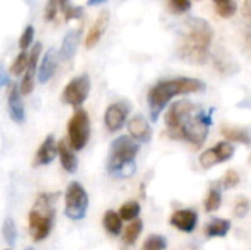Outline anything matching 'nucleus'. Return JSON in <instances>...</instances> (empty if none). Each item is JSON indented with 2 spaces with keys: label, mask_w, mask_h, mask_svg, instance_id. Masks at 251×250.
Instances as JSON below:
<instances>
[{
  "label": "nucleus",
  "mask_w": 251,
  "mask_h": 250,
  "mask_svg": "<svg viewBox=\"0 0 251 250\" xmlns=\"http://www.w3.org/2000/svg\"><path fill=\"white\" fill-rule=\"evenodd\" d=\"M140 214V205L135 200H129L124 203L119 209V215L125 221H134Z\"/></svg>",
  "instance_id": "nucleus-24"
},
{
  "label": "nucleus",
  "mask_w": 251,
  "mask_h": 250,
  "mask_svg": "<svg viewBox=\"0 0 251 250\" xmlns=\"http://www.w3.org/2000/svg\"><path fill=\"white\" fill-rule=\"evenodd\" d=\"M169 6L175 13H184L191 7L190 0H169Z\"/></svg>",
  "instance_id": "nucleus-32"
},
{
  "label": "nucleus",
  "mask_w": 251,
  "mask_h": 250,
  "mask_svg": "<svg viewBox=\"0 0 251 250\" xmlns=\"http://www.w3.org/2000/svg\"><path fill=\"white\" fill-rule=\"evenodd\" d=\"M169 222L184 233H191L197 225V214L193 209H179L172 214Z\"/></svg>",
  "instance_id": "nucleus-12"
},
{
  "label": "nucleus",
  "mask_w": 251,
  "mask_h": 250,
  "mask_svg": "<svg viewBox=\"0 0 251 250\" xmlns=\"http://www.w3.org/2000/svg\"><path fill=\"white\" fill-rule=\"evenodd\" d=\"M68 139L74 150H81L90 140V118L84 109H76L68 122Z\"/></svg>",
  "instance_id": "nucleus-7"
},
{
  "label": "nucleus",
  "mask_w": 251,
  "mask_h": 250,
  "mask_svg": "<svg viewBox=\"0 0 251 250\" xmlns=\"http://www.w3.org/2000/svg\"><path fill=\"white\" fill-rule=\"evenodd\" d=\"M249 162H250V165H251V156H250V159H249Z\"/></svg>",
  "instance_id": "nucleus-39"
},
{
  "label": "nucleus",
  "mask_w": 251,
  "mask_h": 250,
  "mask_svg": "<svg viewBox=\"0 0 251 250\" xmlns=\"http://www.w3.org/2000/svg\"><path fill=\"white\" fill-rule=\"evenodd\" d=\"M140 144L128 136L118 137L109 150L107 156V172L119 178H128L135 172V155L138 153Z\"/></svg>",
  "instance_id": "nucleus-4"
},
{
  "label": "nucleus",
  "mask_w": 251,
  "mask_h": 250,
  "mask_svg": "<svg viewBox=\"0 0 251 250\" xmlns=\"http://www.w3.org/2000/svg\"><path fill=\"white\" fill-rule=\"evenodd\" d=\"M90 88H91L90 77L87 74L78 75L66 84L62 93V102L74 108H79L87 100L90 94Z\"/></svg>",
  "instance_id": "nucleus-8"
},
{
  "label": "nucleus",
  "mask_w": 251,
  "mask_h": 250,
  "mask_svg": "<svg viewBox=\"0 0 251 250\" xmlns=\"http://www.w3.org/2000/svg\"><path fill=\"white\" fill-rule=\"evenodd\" d=\"M243 15L251 24V0H244V3H243Z\"/></svg>",
  "instance_id": "nucleus-35"
},
{
  "label": "nucleus",
  "mask_w": 251,
  "mask_h": 250,
  "mask_svg": "<svg viewBox=\"0 0 251 250\" xmlns=\"http://www.w3.org/2000/svg\"><path fill=\"white\" fill-rule=\"evenodd\" d=\"M32 38H34V27L28 25L24 29V32L21 34V38H19V47L22 49V52H25V49H28V46L32 43Z\"/></svg>",
  "instance_id": "nucleus-30"
},
{
  "label": "nucleus",
  "mask_w": 251,
  "mask_h": 250,
  "mask_svg": "<svg viewBox=\"0 0 251 250\" xmlns=\"http://www.w3.org/2000/svg\"><path fill=\"white\" fill-rule=\"evenodd\" d=\"M221 134L232 143H241V144H250L251 136L246 128L234 127V125H222Z\"/></svg>",
  "instance_id": "nucleus-19"
},
{
  "label": "nucleus",
  "mask_w": 251,
  "mask_h": 250,
  "mask_svg": "<svg viewBox=\"0 0 251 250\" xmlns=\"http://www.w3.org/2000/svg\"><path fill=\"white\" fill-rule=\"evenodd\" d=\"M238 183H240V174L237 171H234V169H229L222 177V180L218 183V186L221 189H224V190H228V189H232V187L238 186Z\"/></svg>",
  "instance_id": "nucleus-29"
},
{
  "label": "nucleus",
  "mask_w": 251,
  "mask_h": 250,
  "mask_svg": "<svg viewBox=\"0 0 251 250\" xmlns=\"http://www.w3.org/2000/svg\"><path fill=\"white\" fill-rule=\"evenodd\" d=\"M21 90L18 88L16 84H12L10 85V90H9V112H10V116L12 119L16 122V124H22L25 121V108H24V102L21 99Z\"/></svg>",
  "instance_id": "nucleus-15"
},
{
  "label": "nucleus",
  "mask_w": 251,
  "mask_h": 250,
  "mask_svg": "<svg viewBox=\"0 0 251 250\" xmlns=\"http://www.w3.org/2000/svg\"><path fill=\"white\" fill-rule=\"evenodd\" d=\"M63 15H65V19H66V21L78 19V18H81V16H82V7L69 4V6L63 10Z\"/></svg>",
  "instance_id": "nucleus-33"
},
{
  "label": "nucleus",
  "mask_w": 251,
  "mask_h": 250,
  "mask_svg": "<svg viewBox=\"0 0 251 250\" xmlns=\"http://www.w3.org/2000/svg\"><path fill=\"white\" fill-rule=\"evenodd\" d=\"M232 155H234V146L229 141H221L215 147L203 152L200 155L199 162L203 169H210L218 164L226 162L228 159L232 158Z\"/></svg>",
  "instance_id": "nucleus-9"
},
{
  "label": "nucleus",
  "mask_w": 251,
  "mask_h": 250,
  "mask_svg": "<svg viewBox=\"0 0 251 250\" xmlns=\"http://www.w3.org/2000/svg\"><path fill=\"white\" fill-rule=\"evenodd\" d=\"M88 209V194L85 189L76 183L72 181L68 184L65 192V214L68 218L74 221H79L85 217Z\"/></svg>",
  "instance_id": "nucleus-6"
},
{
  "label": "nucleus",
  "mask_w": 251,
  "mask_h": 250,
  "mask_svg": "<svg viewBox=\"0 0 251 250\" xmlns=\"http://www.w3.org/2000/svg\"><path fill=\"white\" fill-rule=\"evenodd\" d=\"M107 24H109V12L101 10L100 15L97 16V19L94 21L93 27L90 28L87 37H85V47L87 49H93L100 41V38L103 37V34L107 28Z\"/></svg>",
  "instance_id": "nucleus-14"
},
{
  "label": "nucleus",
  "mask_w": 251,
  "mask_h": 250,
  "mask_svg": "<svg viewBox=\"0 0 251 250\" xmlns=\"http://www.w3.org/2000/svg\"><path fill=\"white\" fill-rule=\"evenodd\" d=\"M166 239L163 236H159V234H154V236H150L147 237V240L143 243V248L141 250H165L166 249Z\"/></svg>",
  "instance_id": "nucleus-27"
},
{
  "label": "nucleus",
  "mask_w": 251,
  "mask_h": 250,
  "mask_svg": "<svg viewBox=\"0 0 251 250\" xmlns=\"http://www.w3.org/2000/svg\"><path fill=\"white\" fill-rule=\"evenodd\" d=\"M206 84L197 78L179 77L172 80H165L157 83L154 87L150 88L147 94V102L150 108V118L151 121H157L166 105L179 94H190V93H200L204 91Z\"/></svg>",
  "instance_id": "nucleus-3"
},
{
  "label": "nucleus",
  "mask_w": 251,
  "mask_h": 250,
  "mask_svg": "<svg viewBox=\"0 0 251 250\" xmlns=\"http://www.w3.org/2000/svg\"><path fill=\"white\" fill-rule=\"evenodd\" d=\"M247 211H249V200L244 199V197H240L238 202L235 203V209H234L235 215L240 217V218H243L247 214Z\"/></svg>",
  "instance_id": "nucleus-34"
},
{
  "label": "nucleus",
  "mask_w": 251,
  "mask_h": 250,
  "mask_svg": "<svg viewBox=\"0 0 251 250\" xmlns=\"http://www.w3.org/2000/svg\"><path fill=\"white\" fill-rule=\"evenodd\" d=\"M1 233H3L4 242H6L10 248H13V246H15V243H16L18 231H16V227H15V222H13V220H12V218H9V217H7V218L4 220Z\"/></svg>",
  "instance_id": "nucleus-25"
},
{
  "label": "nucleus",
  "mask_w": 251,
  "mask_h": 250,
  "mask_svg": "<svg viewBox=\"0 0 251 250\" xmlns=\"http://www.w3.org/2000/svg\"><path fill=\"white\" fill-rule=\"evenodd\" d=\"M57 194L41 193L28 217V230L34 242L44 240L53 227L54 221V199Z\"/></svg>",
  "instance_id": "nucleus-5"
},
{
  "label": "nucleus",
  "mask_w": 251,
  "mask_h": 250,
  "mask_svg": "<svg viewBox=\"0 0 251 250\" xmlns=\"http://www.w3.org/2000/svg\"><path fill=\"white\" fill-rule=\"evenodd\" d=\"M57 155H59V159H60V164L63 167L65 171L74 174L78 168V159L76 156L74 155V152L71 150V147L68 146L66 141H59L57 144Z\"/></svg>",
  "instance_id": "nucleus-18"
},
{
  "label": "nucleus",
  "mask_w": 251,
  "mask_h": 250,
  "mask_svg": "<svg viewBox=\"0 0 251 250\" xmlns=\"http://www.w3.org/2000/svg\"><path fill=\"white\" fill-rule=\"evenodd\" d=\"M166 131L171 139L201 146L212 125V111H203L190 100L174 103L165 115Z\"/></svg>",
  "instance_id": "nucleus-1"
},
{
  "label": "nucleus",
  "mask_w": 251,
  "mask_h": 250,
  "mask_svg": "<svg viewBox=\"0 0 251 250\" xmlns=\"http://www.w3.org/2000/svg\"><path fill=\"white\" fill-rule=\"evenodd\" d=\"M131 111V105L126 102H118V103H112L106 113H104V122L109 131H118L124 127L125 119L128 116Z\"/></svg>",
  "instance_id": "nucleus-10"
},
{
  "label": "nucleus",
  "mask_w": 251,
  "mask_h": 250,
  "mask_svg": "<svg viewBox=\"0 0 251 250\" xmlns=\"http://www.w3.org/2000/svg\"><path fill=\"white\" fill-rule=\"evenodd\" d=\"M106 0H87V4L88 6H97V4H101L104 3Z\"/></svg>",
  "instance_id": "nucleus-37"
},
{
  "label": "nucleus",
  "mask_w": 251,
  "mask_h": 250,
  "mask_svg": "<svg viewBox=\"0 0 251 250\" xmlns=\"http://www.w3.org/2000/svg\"><path fill=\"white\" fill-rule=\"evenodd\" d=\"M4 250H12V249H4Z\"/></svg>",
  "instance_id": "nucleus-41"
},
{
  "label": "nucleus",
  "mask_w": 251,
  "mask_h": 250,
  "mask_svg": "<svg viewBox=\"0 0 251 250\" xmlns=\"http://www.w3.org/2000/svg\"><path fill=\"white\" fill-rule=\"evenodd\" d=\"M7 84V77L4 72H1V85H6Z\"/></svg>",
  "instance_id": "nucleus-38"
},
{
  "label": "nucleus",
  "mask_w": 251,
  "mask_h": 250,
  "mask_svg": "<svg viewBox=\"0 0 251 250\" xmlns=\"http://www.w3.org/2000/svg\"><path fill=\"white\" fill-rule=\"evenodd\" d=\"M143 231V221L141 220H134L131 221V224L125 228L124 233V242L126 245H134L138 239V236Z\"/></svg>",
  "instance_id": "nucleus-22"
},
{
  "label": "nucleus",
  "mask_w": 251,
  "mask_h": 250,
  "mask_svg": "<svg viewBox=\"0 0 251 250\" xmlns=\"http://www.w3.org/2000/svg\"><path fill=\"white\" fill-rule=\"evenodd\" d=\"M28 60H29V55H26L25 52H21V53L16 56L15 62L12 63L10 72H12L13 75H21L24 71L28 69Z\"/></svg>",
  "instance_id": "nucleus-28"
},
{
  "label": "nucleus",
  "mask_w": 251,
  "mask_h": 250,
  "mask_svg": "<svg viewBox=\"0 0 251 250\" xmlns=\"http://www.w3.org/2000/svg\"><path fill=\"white\" fill-rule=\"evenodd\" d=\"M25 250H34V249H31V248H28V249H25Z\"/></svg>",
  "instance_id": "nucleus-40"
},
{
  "label": "nucleus",
  "mask_w": 251,
  "mask_h": 250,
  "mask_svg": "<svg viewBox=\"0 0 251 250\" xmlns=\"http://www.w3.org/2000/svg\"><path fill=\"white\" fill-rule=\"evenodd\" d=\"M103 225L107 233L112 236H118L122 231V218L115 211H107L103 217Z\"/></svg>",
  "instance_id": "nucleus-21"
},
{
  "label": "nucleus",
  "mask_w": 251,
  "mask_h": 250,
  "mask_svg": "<svg viewBox=\"0 0 251 250\" xmlns=\"http://www.w3.org/2000/svg\"><path fill=\"white\" fill-rule=\"evenodd\" d=\"M56 66H57V57L53 49H49V52L44 55L41 65L38 68V81L41 84L47 83L56 72Z\"/></svg>",
  "instance_id": "nucleus-16"
},
{
  "label": "nucleus",
  "mask_w": 251,
  "mask_h": 250,
  "mask_svg": "<svg viewBox=\"0 0 251 250\" xmlns=\"http://www.w3.org/2000/svg\"><path fill=\"white\" fill-rule=\"evenodd\" d=\"M213 29L207 21L193 18L185 24L178 46V56L188 63L203 65L207 62Z\"/></svg>",
  "instance_id": "nucleus-2"
},
{
  "label": "nucleus",
  "mask_w": 251,
  "mask_h": 250,
  "mask_svg": "<svg viewBox=\"0 0 251 250\" xmlns=\"http://www.w3.org/2000/svg\"><path fill=\"white\" fill-rule=\"evenodd\" d=\"M221 202H222V196H221V192L218 189H212L204 200V208L207 212H215L219 209L221 206Z\"/></svg>",
  "instance_id": "nucleus-26"
},
{
  "label": "nucleus",
  "mask_w": 251,
  "mask_h": 250,
  "mask_svg": "<svg viewBox=\"0 0 251 250\" xmlns=\"http://www.w3.org/2000/svg\"><path fill=\"white\" fill-rule=\"evenodd\" d=\"M216 12L222 18H229L237 12V3L235 0H213Z\"/></svg>",
  "instance_id": "nucleus-23"
},
{
  "label": "nucleus",
  "mask_w": 251,
  "mask_h": 250,
  "mask_svg": "<svg viewBox=\"0 0 251 250\" xmlns=\"http://www.w3.org/2000/svg\"><path fill=\"white\" fill-rule=\"evenodd\" d=\"M231 230V221L229 220H222L216 218L207 222L204 228V234L207 237H225Z\"/></svg>",
  "instance_id": "nucleus-20"
},
{
  "label": "nucleus",
  "mask_w": 251,
  "mask_h": 250,
  "mask_svg": "<svg viewBox=\"0 0 251 250\" xmlns=\"http://www.w3.org/2000/svg\"><path fill=\"white\" fill-rule=\"evenodd\" d=\"M128 131L137 143H149L151 140V128L143 115H135L129 119Z\"/></svg>",
  "instance_id": "nucleus-11"
},
{
  "label": "nucleus",
  "mask_w": 251,
  "mask_h": 250,
  "mask_svg": "<svg viewBox=\"0 0 251 250\" xmlns=\"http://www.w3.org/2000/svg\"><path fill=\"white\" fill-rule=\"evenodd\" d=\"M57 156V144L53 136H47L44 139V141L41 143V146L38 147L35 158H34V167H41V165H47L50 162L54 161V158Z\"/></svg>",
  "instance_id": "nucleus-13"
},
{
  "label": "nucleus",
  "mask_w": 251,
  "mask_h": 250,
  "mask_svg": "<svg viewBox=\"0 0 251 250\" xmlns=\"http://www.w3.org/2000/svg\"><path fill=\"white\" fill-rule=\"evenodd\" d=\"M59 9H60V0H49L46 4V12H44L46 21H53Z\"/></svg>",
  "instance_id": "nucleus-31"
},
{
  "label": "nucleus",
  "mask_w": 251,
  "mask_h": 250,
  "mask_svg": "<svg viewBox=\"0 0 251 250\" xmlns=\"http://www.w3.org/2000/svg\"><path fill=\"white\" fill-rule=\"evenodd\" d=\"M79 37H81V31L79 29L69 31L63 37V41H62V46H60V52H59V57L62 60L66 62L71 57H74V55L76 52V47H78V43H79Z\"/></svg>",
  "instance_id": "nucleus-17"
},
{
  "label": "nucleus",
  "mask_w": 251,
  "mask_h": 250,
  "mask_svg": "<svg viewBox=\"0 0 251 250\" xmlns=\"http://www.w3.org/2000/svg\"><path fill=\"white\" fill-rule=\"evenodd\" d=\"M244 41H246V49H247V52L251 55V31L249 29L247 32H246V37H244Z\"/></svg>",
  "instance_id": "nucleus-36"
}]
</instances>
